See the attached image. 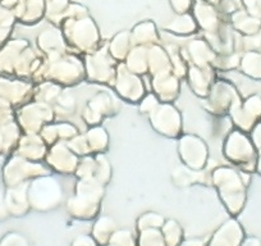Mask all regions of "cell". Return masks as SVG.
I'll return each instance as SVG.
<instances>
[{
  "label": "cell",
  "instance_id": "cell-1",
  "mask_svg": "<svg viewBox=\"0 0 261 246\" xmlns=\"http://www.w3.org/2000/svg\"><path fill=\"white\" fill-rule=\"evenodd\" d=\"M243 238L245 236L240 223L237 220H229L215 232L207 246H240Z\"/></svg>",
  "mask_w": 261,
  "mask_h": 246
},
{
  "label": "cell",
  "instance_id": "cell-2",
  "mask_svg": "<svg viewBox=\"0 0 261 246\" xmlns=\"http://www.w3.org/2000/svg\"><path fill=\"white\" fill-rule=\"evenodd\" d=\"M115 232V225L109 218H100L94 226L92 230V237L95 238L100 246L109 243L110 237Z\"/></svg>",
  "mask_w": 261,
  "mask_h": 246
},
{
  "label": "cell",
  "instance_id": "cell-3",
  "mask_svg": "<svg viewBox=\"0 0 261 246\" xmlns=\"http://www.w3.org/2000/svg\"><path fill=\"white\" fill-rule=\"evenodd\" d=\"M163 236L167 246H179L183 238V231L175 220H168L162 227Z\"/></svg>",
  "mask_w": 261,
  "mask_h": 246
},
{
  "label": "cell",
  "instance_id": "cell-4",
  "mask_svg": "<svg viewBox=\"0 0 261 246\" xmlns=\"http://www.w3.org/2000/svg\"><path fill=\"white\" fill-rule=\"evenodd\" d=\"M139 246H167L160 228H149L141 231Z\"/></svg>",
  "mask_w": 261,
  "mask_h": 246
},
{
  "label": "cell",
  "instance_id": "cell-5",
  "mask_svg": "<svg viewBox=\"0 0 261 246\" xmlns=\"http://www.w3.org/2000/svg\"><path fill=\"white\" fill-rule=\"evenodd\" d=\"M109 243L114 246H136L134 237H132V233L125 230L115 231L112 237H110Z\"/></svg>",
  "mask_w": 261,
  "mask_h": 246
},
{
  "label": "cell",
  "instance_id": "cell-6",
  "mask_svg": "<svg viewBox=\"0 0 261 246\" xmlns=\"http://www.w3.org/2000/svg\"><path fill=\"white\" fill-rule=\"evenodd\" d=\"M164 220L158 214H145L139 220V230H149V228H162Z\"/></svg>",
  "mask_w": 261,
  "mask_h": 246
},
{
  "label": "cell",
  "instance_id": "cell-7",
  "mask_svg": "<svg viewBox=\"0 0 261 246\" xmlns=\"http://www.w3.org/2000/svg\"><path fill=\"white\" fill-rule=\"evenodd\" d=\"M0 246H29V242L21 235L12 233V235H8V237L4 238Z\"/></svg>",
  "mask_w": 261,
  "mask_h": 246
},
{
  "label": "cell",
  "instance_id": "cell-8",
  "mask_svg": "<svg viewBox=\"0 0 261 246\" xmlns=\"http://www.w3.org/2000/svg\"><path fill=\"white\" fill-rule=\"evenodd\" d=\"M72 246H97V242L94 237H90V236H80L74 238Z\"/></svg>",
  "mask_w": 261,
  "mask_h": 246
},
{
  "label": "cell",
  "instance_id": "cell-9",
  "mask_svg": "<svg viewBox=\"0 0 261 246\" xmlns=\"http://www.w3.org/2000/svg\"><path fill=\"white\" fill-rule=\"evenodd\" d=\"M240 246H261V240L255 236H251V237L243 238L242 243Z\"/></svg>",
  "mask_w": 261,
  "mask_h": 246
},
{
  "label": "cell",
  "instance_id": "cell-10",
  "mask_svg": "<svg viewBox=\"0 0 261 246\" xmlns=\"http://www.w3.org/2000/svg\"><path fill=\"white\" fill-rule=\"evenodd\" d=\"M179 246H207L205 241L199 240V238H192V240H186L179 243Z\"/></svg>",
  "mask_w": 261,
  "mask_h": 246
},
{
  "label": "cell",
  "instance_id": "cell-11",
  "mask_svg": "<svg viewBox=\"0 0 261 246\" xmlns=\"http://www.w3.org/2000/svg\"><path fill=\"white\" fill-rule=\"evenodd\" d=\"M101 246H114V245H110V243H107V245H101Z\"/></svg>",
  "mask_w": 261,
  "mask_h": 246
}]
</instances>
